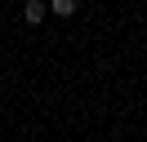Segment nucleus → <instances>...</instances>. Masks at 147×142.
I'll use <instances>...</instances> for the list:
<instances>
[{
    "mask_svg": "<svg viewBox=\"0 0 147 142\" xmlns=\"http://www.w3.org/2000/svg\"><path fill=\"white\" fill-rule=\"evenodd\" d=\"M22 18H27L31 27H36V22H45V18H49V9H45V0H27V5H22Z\"/></svg>",
    "mask_w": 147,
    "mask_h": 142,
    "instance_id": "f257e3e1",
    "label": "nucleus"
},
{
    "mask_svg": "<svg viewBox=\"0 0 147 142\" xmlns=\"http://www.w3.org/2000/svg\"><path fill=\"white\" fill-rule=\"evenodd\" d=\"M45 9H49V13H58V18H71L80 5H76V0H45Z\"/></svg>",
    "mask_w": 147,
    "mask_h": 142,
    "instance_id": "f03ea898",
    "label": "nucleus"
}]
</instances>
